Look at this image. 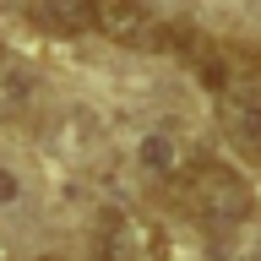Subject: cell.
<instances>
[{"label": "cell", "mask_w": 261, "mask_h": 261, "mask_svg": "<svg viewBox=\"0 0 261 261\" xmlns=\"http://www.w3.org/2000/svg\"><path fill=\"white\" fill-rule=\"evenodd\" d=\"M169 201L201 228H245L256 223V185L218 158H191L179 174H169Z\"/></svg>", "instance_id": "cell-1"}, {"label": "cell", "mask_w": 261, "mask_h": 261, "mask_svg": "<svg viewBox=\"0 0 261 261\" xmlns=\"http://www.w3.org/2000/svg\"><path fill=\"white\" fill-rule=\"evenodd\" d=\"M174 49L191 60V71L218 98L240 93L250 76H261V49L240 44V38H207V33H196V28H174Z\"/></svg>", "instance_id": "cell-2"}, {"label": "cell", "mask_w": 261, "mask_h": 261, "mask_svg": "<svg viewBox=\"0 0 261 261\" xmlns=\"http://www.w3.org/2000/svg\"><path fill=\"white\" fill-rule=\"evenodd\" d=\"M93 250H98V261H163L169 240H163V228L152 218L109 207L93 228Z\"/></svg>", "instance_id": "cell-3"}, {"label": "cell", "mask_w": 261, "mask_h": 261, "mask_svg": "<svg viewBox=\"0 0 261 261\" xmlns=\"http://www.w3.org/2000/svg\"><path fill=\"white\" fill-rule=\"evenodd\" d=\"M98 33L125 49H174V28L147 0H98Z\"/></svg>", "instance_id": "cell-4"}, {"label": "cell", "mask_w": 261, "mask_h": 261, "mask_svg": "<svg viewBox=\"0 0 261 261\" xmlns=\"http://www.w3.org/2000/svg\"><path fill=\"white\" fill-rule=\"evenodd\" d=\"M218 120H223L228 147H234L245 163H256V169H261V98H250V93L218 98Z\"/></svg>", "instance_id": "cell-5"}, {"label": "cell", "mask_w": 261, "mask_h": 261, "mask_svg": "<svg viewBox=\"0 0 261 261\" xmlns=\"http://www.w3.org/2000/svg\"><path fill=\"white\" fill-rule=\"evenodd\" d=\"M22 11L38 33H55V38H82L98 28V0H28Z\"/></svg>", "instance_id": "cell-6"}, {"label": "cell", "mask_w": 261, "mask_h": 261, "mask_svg": "<svg viewBox=\"0 0 261 261\" xmlns=\"http://www.w3.org/2000/svg\"><path fill=\"white\" fill-rule=\"evenodd\" d=\"M142 163L152 169V174H179V169H185L191 158L179 152V142L169 136V130H152V136L142 142Z\"/></svg>", "instance_id": "cell-7"}, {"label": "cell", "mask_w": 261, "mask_h": 261, "mask_svg": "<svg viewBox=\"0 0 261 261\" xmlns=\"http://www.w3.org/2000/svg\"><path fill=\"white\" fill-rule=\"evenodd\" d=\"M11 196H16V179H11V174H0V201H11Z\"/></svg>", "instance_id": "cell-8"}, {"label": "cell", "mask_w": 261, "mask_h": 261, "mask_svg": "<svg viewBox=\"0 0 261 261\" xmlns=\"http://www.w3.org/2000/svg\"><path fill=\"white\" fill-rule=\"evenodd\" d=\"M245 261H261V245H256V250H250V256H245Z\"/></svg>", "instance_id": "cell-9"}, {"label": "cell", "mask_w": 261, "mask_h": 261, "mask_svg": "<svg viewBox=\"0 0 261 261\" xmlns=\"http://www.w3.org/2000/svg\"><path fill=\"white\" fill-rule=\"evenodd\" d=\"M38 261H65V256H38Z\"/></svg>", "instance_id": "cell-10"}]
</instances>
